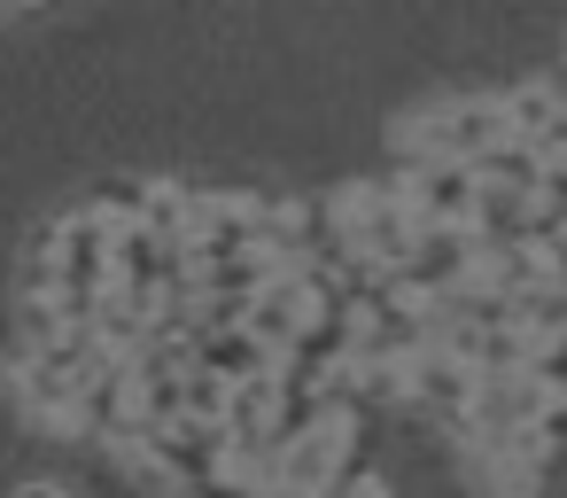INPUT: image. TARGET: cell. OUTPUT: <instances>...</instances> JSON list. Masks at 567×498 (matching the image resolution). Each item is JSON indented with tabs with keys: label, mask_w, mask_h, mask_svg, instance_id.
<instances>
[{
	"label": "cell",
	"mask_w": 567,
	"mask_h": 498,
	"mask_svg": "<svg viewBox=\"0 0 567 498\" xmlns=\"http://www.w3.org/2000/svg\"><path fill=\"white\" fill-rule=\"evenodd\" d=\"M513 133H505V118H497V94H443V102H427L412 125H404V149H412V164H482V156H497Z\"/></svg>",
	"instance_id": "cell-1"
},
{
	"label": "cell",
	"mask_w": 567,
	"mask_h": 498,
	"mask_svg": "<svg viewBox=\"0 0 567 498\" xmlns=\"http://www.w3.org/2000/svg\"><path fill=\"white\" fill-rule=\"evenodd\" d=\"M551 413L559 405L528 374H489V382H474V405H466L458 436L466 444H497V436H520V428H551Z\"/></svg>",
	"instance_id": "cell-2"
},
{
	"label": "cell",
	"mask_w": 567,
	"mask_h": 498,
	"mask_svg": "<svg viewBox=\"0 0 567 498\" xmlns=\"http://www.w3.org/2000/svg\"><path fill=\"white\" fill-rule=\"evenodd\" d=\"M396 195H404V211H412L420 226H435V234H466L482 187H474L466 164H412V172L396 180Z\"/></svg>",
	"instance_id": "cell-3"
},
{
	"label": "cell",
	"mask_w": 567,
	"mask_h": 498,
	"mask_svg": "<svg viewBox=\"0 0 567 498\" xmlns=\"http://www.w3.org/2000/svg\"><path fill=\"white\" fill-rule=\"evenodd\" d=\"M404 405L412 413H427V420H466V405H474V374L451 358V350H420L412 366H404Z\"/></svg>",
	"instance_id": "cell-4"
},
{
	"label": "cell",
	"mask_w": 567,
	"mask_h": 498,
	"mask_svg": "<svg viewBox=\"0 0 567 498\" xmlns=\"http://www.w3.org/2000/svg\"><path fill=\"white\" fill-rule=\"evenodd\" d=\"M195 366H203V374H218V382L234 389V382H257V374H272L280 358H272V350H265L249 327H203V343H195Z\"/></svg>",
	"instance_id": "cell-5"
},
{
	"label": "cell",
	"mask_w": 567,
	"mask_h": 498,
	"mask_svg": "<svg viewBox=\"0 0 567 498\" xmlns=\"http://www.w3.org/2000/svg\"><path fill=\"white\" fill-rule=\"evenodd\" d=\"M559 110H567V102H559V94H551V79H544V71H536V79H520V87H505V94H497V118H505V133H513V141H520V149H544V133H551V125H559Z\"/></svg>",
	"instance_id": "cell-6"
},
{
	"label": "cell",
	"mask_w": 567,
	"mask_h": 498,
	"mask_svg": "<svg viewBox=\"0 0 567 498\" xmlns=\"http://www.w3.org/2000/svg\"><path fill=\"white\" fill-rule=\"evenodd\" d=\"M17 498H79V490L55 482V475H40V482H17Z\"/></svg>",
	"instance_id": "cell-7"
},
{
	"label": "cell",
	"mask_w": 567,
	"mask_h": 498,
	"mask_svg": "<svg viewBox=\"0 0 567 498\" xmlns=\"http://www.w3.org/2000/svg\"><path fill=\"white\" fill-rule=\"evenodd\" d=\"M536 156H544V164H567V110H559V125L544 133V149H536Z\"/></svg>",
	"instance_id": "cell-8"
},
{
	"label": "cell",
	"mask_w": 567,
	"mask_h": 498,
	"mask_svg": "<svg viewBox=\"0 0 567 498\" xmlns=\"http://www.w3.org/2000/svg\"><path fill=\"white\" fill-rule=\"evenodd\" d=\"M257 498H303V490H280V482H265V490H257Z\"/></svg>",
	"instance_id": "cell-9"
},
{
	"label": "cell",
	"mask_w": 567,
	"mask_h": 498,
	"mask_svg": "<svg viewBox=\"0 0 567 498\" xmlns=\"http://www.w3.org/2000/svg\"><path fill=\"white\" fill-rule=\"evenodd\" d=\"M0 24H9V17H0Z\"/></svg>",
	"instance_id": "cell-10"
}]
</instances>
